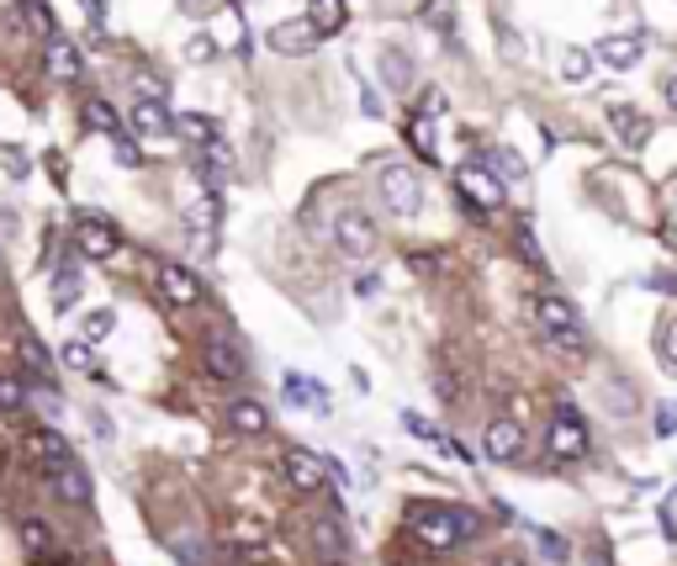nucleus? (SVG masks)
I'll return each instance as SVG.
<instances>
[{
    "label": "nucleus",
    "instance_id": "obj_8",
    "mask_svg": "<svg viewBox=\"0 0 677 566\" xmlns=\"http://www.w3.org/2000/svg\"><path fill=\"white\" fill-rule=\"evenodd\" d=\"M286 482L297 487V492H318L328 477H334V466L323 461V455H313V450H286Z\"/></svg>",
    "mask_w": 677,
    "mask_h": 566
},
{
    "label": "nucleus",
    "instance_id": "obj_46",
    "mask_svg": "<svg viewBox=\"0 0 677 566\" xmlns=\"http://www.w3.org/2000/svg\"><path fill=\"white\" fill-rule=\"evenodd\" d=\"M487 566H529V562H524L518 551H498V556H492V562H487Z\"/></svg>",
    "mask_w": 677,
    "mask_h": 566
},
{
    "label": "nucleus",
    "instance_id": "obj_20",
    "mask_svg": "<svg viewBox=\"0 0 677 566\" xmlns=\"http://www.w3.org/2000/svg\"><path fill=\"white\" fill-rule=\"evenodd\" d=\"M170 127H175V117L164 112V101H138V106H133V133L160 138V133H170Z\"/></svg>",
    "mask_w": 677,
    "mask_h": 566
},
{
    "label": "nucleus",
    "instance_id": "obj_50",
    "mask_svg": "<svg viewBox=\"0 0 677 566\" xmlns=\"http://www.w3.org/2000/svg\"><path fill=\"white\" fill-rule=\"evenodd\" d=\"M38 566H80V562H75V556H59V551H53V556H42Z\"/></svg>",
    "mask_w": 677,
    "mask_h": 566
},
{
    "label": "nucleus",
    "instance_id": "obj_10",
    "mask_svg": "<svg viewBox=\"0 0 677 566\" xmlns=\"http://www.w3.org/2000/svg\"><path fill=\"white\" fill-rule=\"evenodd\" d=\"M201 365L217 376V381H243V350L234 339H223V334H206V344H201Z\"/></svg>",
    "mask_w": 677,
    "mask_h": 566
},
{
    "label": "nucleus",
    "instance_id": "obj_16",
    "mask_svg": "<svg viewBox=\"0 0 677 566\" xmlns=\"http://www.w3.org/2000/svg\"><path fill=\"white\" fill-rule=\"evenodd\" d=\"M48 482H53V498H59V503H70V508H90V471H80L75 461L59 466Z\"/></svg>",
    "mask_w": 677,
    "mask_h": 566
},
{
    "label": "nucleus",
    "instance_id": "obj_15",
    "mask_svg": "<svg viewBox=\"0 0 677 566\" xmlns=\"http://www.w3.org/2000/svg\"><path fill=\"white\" fill-rule=\"evenodd\" d=\"M609 122H614V133H619V149H630V154H640L645 143H651V117L645 112H636V106H614L609 112Z\"/></svg>",
    "mask_w": 677,
    "mask_h": 566
},
{
    "label": "nucleus",
    "instance_id": "obj_34",
    "mask_svg": "<svg viewBox=\"0 0 677 566\" xmlns=\"http://www.w3.org/2000/svg\"><path fill=\"white\" fill-rule=\"evenodd\" d=\"M588 70H593V53H588V48H566L561 75H566V80H588Z\"/></svg>",
    "mask_w": 677,
    "mask_h": 566
},
{
    "label": "nucleus",
    "instance_id": "obj_12",
    "mask_svg": "<svg viewBox=\"0 0 677 566\" xmlns=\"http://www.w3.org/2000/svg\"><path fill=\"white\" fill-rule=\"evenodd\" d=\"M265 42H271L276 53H286V59H308V53L318 48V33H313V22L302 16V22H276V27L265 33Z\"/></svg>",
    "mask_w": 677,
    "mask_h": 566
},
{
    "label": "nucleus",
    "instance_id": "obj_31",
    "mask_svg": "<svg viewBox=\"0 0 677 566\" xmlns=\"http://www.w3.org/2000/svg\"><path fill=\"white\" fill-rule=\"evenodd\" d=\"M424 22L450 38V33H455V0H424Z\"/></svg>",
    "mask_w": 677,
    "mask_h": 566
},
{
    "label": "nucleus",
    "instance_id": "obj_36",
    "mask_svg": "<svg viewBox=\"0 0 677 566\" xmlns=\"http://www.w3.org/2000/svg\"><path fill=\"white\" fill-rule=\"evenodd\" d=\"M53 297H59V307H75V297H80V276H75V271H64V276L53 281Z\"/></svg>",
    "mask_w": 677,
    "mask_h": 566
},
{
    "label": "nucleus",
    "instance_id": "obj_23",
    "mask_svg": "<svg viewBox=\"0 0 677 566\" xmlns=\"http://www.w3.org/2000/svg\"><path fill=\"white\" fill-rule=\"evenodd\" d=\"M381 80L392 85V90H408V85H413V59L402 53L398 42H387V48H381Z\"/></svg>",
    "mask_w": 677,
    "mask_h": 566
},
{
    "label": "nucleus",
    "instance_id": "obj_45",
    "mask_svg": "<svg viewBox=\"0 0 677 566\" xmlns=\"http://www.w3.org/2000/svg\"><path fill=\"white\" fill-rule=\"evenodd\" d=\"M0 164H5V169H11V175H16V180H22V175H27V160H22V154H16V149H0Z\"/></svg>",
    "mask_w": 677,
    "mask_h": 566
},
{
    "label": "nucleus",
    "instance_id": "obj_5",
    "mask_svg": "<svg viewBox=\"0 0 677 566\" xmlns=\"http://www.w3.org/2000/svg\"><path fill=\"white\" fill-rule=\"evenodd\" d=\"M22 455H27L33 466H48V471L70 466V445H64V435L48 429V424H33V429L22 435Z\"/></svg>",
    "mask_w": 677,
    "mask_h": 566
},
{
    "label": "nucleus",
    "instance_id": "obj_18",
    "mask_svg": "<svg viewBox=\"0 0 677 566\" xmlns=\"http://www.w3.org/2000/svg\"><path fill=\"white\" fill-rule=\"evenodd\" d=\"M42 64H48V75L53 80H80V48L70 38H48L42 48Z\"/></svg>",
    "mask_w": 677,
    "mask_h": 566
},
{
    "label": "nucleus",
    "instance_id": "obj_1",
    "mask_svg": "<svg viewBox=\"0 0 677 566\" xmlns=\"http://www.w3.org/2000/svg\"><path fill=\"white\" fill-rule=\"evenodd\" d=\"M376 191H381V206H387L398 223H413L418 206H424V175H413L408 164H381Z\"/></svg>",
    "mask_w": 677,
    "mask_h": 566
},
{
    "label": "nucleus",
    "instance_id": "obj_26",
    "mask_svg": "<svg viewBox=\"0 0 677 566\" xmlns=\"http://www.w3.org/2000/svg\"><path fill=\"white\" fill-rule=\"evenodd\" d=\"M313 540H318V551L328 562H339V551H344V525H339V514H318V519H313Z\"/></svg>",
    "mask_w": 677,
    "mask_h": 566
},
{
    "label": "nucleus",
    "instance_id": "obj_40",
    "mask_svg": "<svg viewBox=\"0 0 677 566\" xmlns=\"http://www.w3.org/2000/svg\"><path fill=\"white\" fill-rule=\"evenodd\" d=\"M455 529H461V540H477V534H481V514H477V508H455Z\"/></svg>",
    "mask_w": 677,
    "mask_h": 566
},
{
    "label": "nucleus",
    "instance_id": "obj_6",
    "mask_svg": "<svg viewBox=\"0 0 677 566\" xmlns=\"http://www.w3.org/2000/svg\"><path fill=\"white\" fill-rule=\"evenodd\" d=\"M75 243H80L85 260H112L117 254V228L106 223V217H96V212H80L75 217Z\"/></svg>",
    "mask_w": 677,
    "mask_h": 566
},
{
    "label": "nucleus",
    "instance_id": "obj_42",
    "mask_svg": "<svg viewBox=\"0 0 677 566\" xmlns=\"http://www.w3.org/2000/svg\"><path fill=\"white\" fill-rule=\"evenodd\" d=\"M656 435H662V440H673V435H677V407L673 403L656 407Z\"/></svg>",
    "mask_w": 677,
    "mask_h": 566
},
{
    "label": "nucleus",
    "instance_id": "obj_22",
    "mask_svg": "<svg viewBox=\"0 0 677 566\" xmlns=\"http://www.w3.org/2000/svg\"><path fill=\"white\" fill-rule=\"evenodd\" d=\"M27 407H33V387H27L22 376H5V370H0V413H5V418H22Z\"/></svg>",
    "mask_w": 677,
    "mask_h": 566
},
{
    "label": "nucleus",
    "instance_id": "obj_30",
    "mask_svg": "<svg viewBox=\"0 0 677 566\" xmlns=\"http://www.w3.org/2000/svg\"><path fill=\"white\" fill-rule=\"evenodd\" d=\"M175 133H180V138H191V143H201V149H206V143L217 138V122H212V117H201V112H186V117H175Z\"/></svg>",
    "mask_w": 677,
    "mask_h": 566
},
{
    "label": "nucleus",
    "instance_id": "obj_56",
    "mask_svg": "<svg viewBox=\"0 0 677 566\" xmlns=\"http://www.w3.org/2000/svg\"><path fill=\"white\" fill-rule=\"evenodd\" d=\"M673 212H677V191H673Z\"/></svg>",
    "mask_w": 677,
    "mask_h": 566
},
{
    "label": "nucleus",
    "instance_id": "obj_38",
    "mask_svg": "<svg viewBox=\"0 0 677 566\" xmlns=\"http://www.w3.org/2000/svg\"><path fill=\"white\" fill-rule=\"evenodd\" d=\"M112 328H117V318H112V313L101 307V313H90V318H85V339H106Z\"/></svg>",
    "mask_w": 677,
    "mask_h": 566
},
{
    "label": "nucleus",
    "instance_id": "obj_55",
    "mask_svg": "<svg viewBox=\"0 0 677 566\" xmlns=\"http://www.w3.org/2000/svg\"><path fill=\"white\" fill-rule=\"evenodd\" d=\"M323 566H344V562H323Z\"/></svg>",
    "mask_w": 677,
    "mask_h": 566
},
{
    "label": "nucleus",
    "instance_id": "obj_49",
    "mask_svg": "<svg viewBox=\"0 0 677 566\" xmlns=\"http://www.w3.org/2000/svg\"><path fill=\"white\" fill-rule=\"evenodd\" d=\"M117 160H122V164H138V149H133V143H122V138H117Z\"/></svg>",
    "mask_w": 677,
    "mask_h": 566
},
{
    "label": "nucleus",
    "instance_id": "obj_13",
    "mask_svg": "<svg viewBox=\"0 0 677 566\" xmlns=\"http://www.w3.org/2000/svg\"><path fill=\"white\" fill-rule=\"evenodd\" d=\"M535 324H540L546 339L582 334V324H577V313H572V302H566V297H540V302H535Z\"/></svg>",
    "mask_w": 677,
    "mask_h": 566
},
{
    "label": "nucleus",
    "instance_id": "obj_33",
    "mask_svg": "<svg viewBox=\"0 0 677 566\" xmlns=\"http://www.w3.org/2000/svg\"><path fill=\"white\" fill-rule=\"evenodd\" d=\"M217 212H223V202H217V197H201V202L186 212V228H197V234L217 228Z\"/></svg>",
    "mask_w": 677,
    "mask_h": 566
},
{
    "label": "nucleus",
    "instance_id": "obj_21",
    "mask_svg": "<svg viewBox=\"0 0 677 566\" xmlns=\"http://www.w3.org/2000/svg\"><path fill=\"white\" fill-rule=\"evenodd\" d=\"M16 534H22V551H27V556H53V529L42 525V519H33V514H22V519H16Z\"/></svg>",
    "mask_w": 677,
    "mask_h": 566
},
{
    "label": "nucleus",
    "instance_id": "obj_24",
    "mask_svg": "<svg viewBox=\"0 0 677 566\" xmlns=\"http://www.w3.org/2000/svg\"><path fill=\"white\" fill-rule=\"evenodd\" d=\"M85 127H90V133H106V138H122L117 106H112V101H101V96H90V101H85Z\"/></svg>",
    "mask_w": 677,
    "mask_h": 566
},
{
    "label": "nucleus",
    "instance_id": "obj_37",
    "mask_svg": "<svg viewBox=\"0 0 677 566\" xmlns=\"http://www.w3.org/2000/svg\"><path fill=\"white\" fill-rule=\"evenodd\" d=\"M656 355H662V365H667V370H677V318H667V324H662V350H656Z\"/></svg>",
    "mask_w": 677,
    "mask_h": 566
},
{
    "label": "nucleus",
    "instance_id": "obj_4",
    "mask_svg": "<svg viewBox=\"0 0 677 566\" xmlns=\"http://www.w3.org/2000/svg\"><path fill=\"white\" fill-rule=\"evenodd\" d=\"M455 191H461V202H472L477 212H498V202H503V186L487 175V164H461L455 169Z\"/></svg>",
    "mask_w": 677,
    "mask_h": 566
},
{
    "label": "nucleus",
    "instance_id": "obj_7",
    "mask_svg": "<svg viewBox=\"0 0 677 566\" xmlns=\"http://www.w3.org/2000/svg\"><path fill=\"white\" fill-rule=\"evenodd\" d=\"M154 281H160V297L170 302V307H197L201 302V281L180 265V260H160Z\"/></svg>",
    "mask_w": 677,
    "mask_h": 566
},
{
    "label": "nucleus",
    "instance_id": "obj_44",
    "mask_svg": "<svg viewBox=\"0 0 677 566\" xmlns=\"http://www.w3.org/2000/svg\"><path fill=\"white\" fill-rule=\"evenodd\" d=\"M64 361L75 365V370H85V365H90V339H75V344H64Z\"/></svg>",
    "mask_w": 677,
    "mask_h": 566
},
{
    "label": "nucleus",
    "instance_id": "obj_35",
    "mask_svg": "<svg viewBox=\"0 0 677 566\" xmlns=\"http://www.w3.org/2000/svg\"><path fill=\"white\" fill-rule=\"evenodd\" d=\"M540 551L551 556V566L572 562V545H566V534H556V529H540Z\"/></svg>",
    "mask_w": 677,
    "mask_h": 566
},
{
    "label": "nucleus",
    "instance_id": "obj_48",
    "mask_svg": "<svg viewBox=\"0 0 677 566\" xmlns=\"http://www.w3.org/2000/svg\"><path fill=\"white\" fill-rule=\"evenodd\" d=\"M80 5H85V16H90V22L101 27V16H106V5H101V0H80Z\"/></svg>",
    "mask_w": 677,
    "mask_h": 566
},
{
    "label": "nucleus",
    "instance_id": "obj_52",
    "mask_svg": "<svg viewBox=\"0 0 677 566\" xmlns=\"http://www.w3.org/2000/svg\"><path fill=\"white\" fill-rule=\"evenodd\" d=\"M667 106H673V112H677V70H673V75H667Z\"/></svg>",
    "mask_w": 677,
    "mask_h": 566
},
{
    "label": "nucleus",
    "instance_id": "obj_17",
    "mask_svg": "<svg viewBox=\"0 0 677 566\" xmlns=\"http://www.w3.org/2000/svg\"><path fill=\"white\" fill-rule=\"evenodd\" d=\"M598 59H603V64H609V70H636L640 64V53H645V42L640 38H630V33H614V38H603L593 48Z\"/></svg>",
    "mask_w": 677,
    "mask_h": 566
},
{
    "label": "nucleus",
    "instance_id": "obj_19",
    "mask_svg": "<svg viewBox=\"0 0 677 566\" xmlns=\"http://www.w3.org/2000/svg\"><path fill=\"white\" fill-rule=\"evenodd\" d=\"M308 22H313L318 38L344 33V22H350V0H308Z\"/></svg>",
    "mask_w": 677,
    "mask_h": 566
},
{
    "label": "nucleus",
    "instance_id": "obj_27",
    "mask_svg": "<svg viewBox=\"0 0 677 566\" xmlns=\"http://www.w3.org/2000/svg\"><path fill=\"white\" fill-rule=\"evenodd\" d=\"M228 540H234V545H265V540H271V525L254 519V514H234V519H228Z\"/></svg>",
    "mask_w": 677,
    "mask_h": 566
},
{
    "label": "nucleus",
    "instance_id": "obj_43",
    "mask_svg": "<svg viewBox=\"0 0 677 566\" xmlns=\"http://www.w3.org/2000/svg\"><path fill=\"white\" fill-rule=\"evenodd\" d=\"M514 234H518V249H524V260H529V265H546V254H540V243L529 239V228H524V223H518Z\"/></svg>",
    "mask_w": 677,
    "mask_h": 566
},
{
    "label": "nucleus",
    "instance_id": "obj_47",
    "mask_svg": "<svg viewBox=\"0 0 677 566\" xmlns=\"http://www.w3.org/2000/svg\"><path fill=\"white\" fill-rule=\"evenodd\" d=\"M435 112H444V96H439L435 85H429V101H424V117H435Z\"/></svg>",
    "mask_w": 677,
    "mask_h": 566
},
{
    "label": "nucleus",
    "instance_id": "obj_54",
    "mask_svg": "<svg viewBox=\"0 0 677 566\" xmlns=\"http://www.w3.org/2000/svg\"><path fill=\"white\" fill-rule=\"evenodd\" d=\"M33 5H42V0H27V11H33Z\"/></svg>",
    "mask_w": 677,
    "mask_h": 566
},
{
    "label": "nucleus",
    "instance_id": "obj_3",
    "mask_svg": "<svg viewBox=\"0 0 677 566\" xmlns=\"http://www.w3.org/2000/svg\"><path fill=\"white\" fill-rule=\"evenodd\" d=\"M546 450H551V461H582L593 440H588V424H582V413L572 403L556 407V418H551V429H546Z\"/></svg>",
    "mask_w": 677,
    "mask_h": 566
},
{
    "label": "nucleus",
    "instance_id": "obj_9",
    "mask_svg": "<svg viewBox=\"0 0 677 566\" xmlns=\"http://www.w3.org/2000/svg\"><path fill=\"white\" fill-rule=\"evenodd\" d=\"M334 243H339L350 260H365V254L376 249V223H371L365 212H339V223H334Z\"/></svg>",
    "mask_w": 677,
    "mask_h": 566
},
{
    "label": "nucleus",
    "instance_id": "obj_32",
    "mask_svg": "<svg viewBox=\"0 0 677 566\" xmlns=\"http://www.w3.org/2000/svg\"><path fill=\"white\" fill-rule=\"evenodd\" d=\"M408 143H413V154L435 160V122H429V117H413V122H408Z\"/></svg>",
    "mask_w": 677,
    "mask_h": 566
},
{
    "label": "nucleus",
    "instance_id": "obj_11",
    "mask_svg": "<svg viewBox=\"0 0 677 566\" xmlns=\"http://www.w3.org/2000/svg\"><path fill=\"white\" fill-rule=\"evenodd\" d=\"M481 450H487V461L509 466V461L524 455V429H518L514 418H492V424L481 429Z\"/></svg>",
    "mask_w": 677,
    "mask_h": 566
},
{
    "label": "nucleus",
    "instance_id": "obj_25",
    "mask_svg": "<svg viewBox=\"0 0 677 566\" xmlns=\"http://www.w3.org/2000/svg\"><path fill=\"white\" fill-rule=\"evenodd\" d=\"M481 164H487V175L503 186V180H524V160H518L514 149H481Z\"/></svg>",
    "mask_w": 677,
    "mask_h": 566
},
{
    "label": "nucleus",
    "instance_id": "obj_39",
    "mask_svg": "<svg viewBox=\"0 0 677 566\" xmlns=\"http://www.w3.org/2000/svg\"><path fill=\"white\" fill-rule=\"evenodd\" d=\"M186 59H191V64H212V59H217V42H212V38H191V42H186Z\"/></svg>",
    "mask_w": 677,
    "mask_h": 566
},
{
    "label": "nucleus",
    "instance_id": "obj_51",
    "mask_svg": "<svg viewBox=\"0 0 677 566\" xmlns=\"http://www.w3.org/2000/svg\"><path fill=\"white\" fill-rule=\"evenodd\" d=\"M180 5H186L191 16H201V11H212V0H180Z\"/></svg>",
    "mask_w": 677,
    "mask_h": 566
},
{
    "label": "nucleus",
    "instance_id": "obj_41",
    "mask_svg": "<svg viewBox=\"0 0 677 566\" xmlns=\"http://www.w3.org/2000/svg\"><path fill=\"white\" fill-rule=\"evenodd\" d=\"M402 424H408V435H418V440H439V429L435 424H424L418 413H402ZM439 445H444V440H439Z\"/></svg>",
    "mask_w": 677,
    "mask_h": 566
},
{
    "label": "nucleus",
    "instance_id": "obj_2",
    "mask_svg": "<svg viewBox=\"0 0 677 566\" xmlns=\"http://www.w3.org/2000/svg\"><path fill=\"white\" fill-rule=\"evenodd\" d=\"M408 529L424 540V551H429V556H444V551H455V545H461L455 508H444V503H413V508H408Z\"/></svg>",
    "mask_w": 677,
    "mask_h": 566
},
{
    "label": "nucleus",
    "instance_id": "obj_28",
    "mask_svg": "<svg viewBox=\"0 0 677 566\" xmlns=\"http://www.w3.org/2000/svg\"><path fill=\"white\" fill-rule=\"evenodd\" d=\"M16 355H22V365L33 370V387H53V365H48V355H42L38 339H22V344H16Z\"/></svg>",
    "mask_w": 677,
    "mask_h": 566
},
{
    "label": "nucleus",
    "instance_id": "obj_53",
    "mask_svg": "<svg viewBox=\"0 0 677 566\" xmlns=\"http://www.w3.org/2000/svg\"><path fill=\"white\" fill-rule=\"evenodd\" d=\"M651 286H662V291H677V276H651Z\"/></svg>",
    "mask_w": 677,
    "mask_h": 566
},
{
    "label": "nucleus",
    "instance_id": "obj_29",
    "mask_svg": "<svg viewBox=\"0 0 677 566\" xmlns=\"http://www.w3.org/2000/svg\"><path fill=\"white\" fill-rule=\"evenodd\" d=\"M286 398L297 407H323V387L313 376H297V370H286Z\"/></svg>",
    "mask_w": 677,
    "mask_h": 566
},
{
    "label": "nucleus",
    "instance_id": "obj_14",
    "mask_svg": "<svg viewBox=\"0 0 677 566\" xmlns=\"http://www.w3.org/2000/svg\"><path fill=\"white\" fill-rule=\"evenodd\" d=\"M228 429H234V435H249V440L271 435V407L260 403V398H234V403H228Z\"/></svg>",
    "mask_w": 677,
    "mask_h": 566
}]
</instances>
